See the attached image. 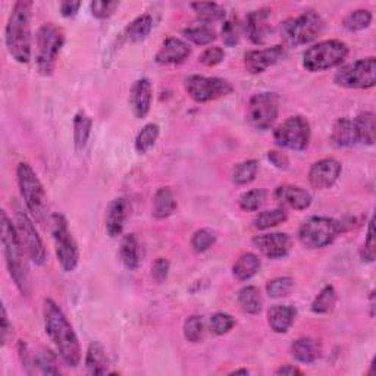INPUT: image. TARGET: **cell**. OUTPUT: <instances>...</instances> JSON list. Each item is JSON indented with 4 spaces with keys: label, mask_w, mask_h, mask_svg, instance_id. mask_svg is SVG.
I'll return each mask as SVG.
<instances>
[{
    "label": "cell",
    "mask_w": 376,
    "mask_h": 376,
    "mask_svg": "<svg viewBox=\"0 0 376 376\" xmlns=\"http://www.w3.org/2000/svg\"><path fill=\"white\" fill-rule=\"evenodd\" d=\"M184 87L187 94L197 103H207L234 92V87L230 81L219 77H203V75L188 77Z\"/></svg>",
    "instance_id": "12"
},
{
    "label": "cell",
    "mask_w": 376,
    "mask_h": 376,
    "mask_svg": "<svg viewBox=\"0 0 376 376\" xmlns=\"http://www.w3.org/2000/svg\"><path fill=\"white\" fill-rule=\"evenodd\" d=\"M10 336H12V323L9 322L8 311L3 305L2 306V345H6Z\"/></svg>",
    "instance_id": "54"
},
{
    "label": "cell",
    "mask_w": 376,
    "mask_h": 376,
    "mask_svg": "<svg viewBox=\"0 0 376 376\" xmlns=\"http://www.w3.org/2000/svg\"><path fill=\"white\" fill-rule=\"evenodd\" d=\"M271 10L269 9H259L250 12L246 18L244 30L247 37L255 44H263L265 40L272 34V27L269 24Z\"/></svg>",
    "instance_id": "19"
},
{
    "label": "cell",
    "mask_w": 376,
    "mask_h": 376,
    "mask_svg": "<svg viewBox=\"0 0 376 376\" xmlns=\"http://www.w3.org/2000/svg\"><path fill=\"white\" fill-rule=\"evenodd\" d=\"M169 262L168 259L165 257H159L155 260L153 266H152V278L157 282V284H162L165 282L168 275H169Z\"/></svg>",
    "instance_id": "51"
},
{
    "label": "cell",
    "mask_w": 376,
    "mask_h": 376,
    "mask_svg": "<svg viewBox=\"0 0 376 376\" xmlns=\"http://www.w3.org/2000/svg\"><path fill=\"white\" fill-rule=\"evenodd\" d=\"M190 55V46L181 39H177V37H169L159 49L155 59L160 65H178L185 62Z\"/></svg>",
    "instance_id": "20"
},
{
    "label": "cell",
    "mask_w": 376,
    "mask_h": 376,
    "mask_svg": "<svg viewBox=\"0 0 376 376\" xmlns=\"http://www.w3.org/2000/svg\"><path fill=\"white\" fill-rule=\"evenodd\" d=\"M85 370L89 375H106L109 373V359L105 347L93 341L85 354Z\"/></svg>",
    "instance_id": "24"
},
{
    "label": "cell",
    "mask_w": 376,
    "mask_h": 376,
    "mask_svg": "<svg viewBox=\"0 0 376 376\" xmlns=\"http://www.w3.org/2000/svg\"><path fill=\"white\" fill-rule=\"evenodd\" d=\"M223 59H225V52H223V49L219 46L207 47L198 58L200 64H203L205 67H209V68L219 65L221 62H223Z\"/></svg>",
    "instance_id": "49"
},
{
    "label": "cell",
    "mask_w": 376,
    "mask_h": 376,
    "mask_svg": "<svg viewBox=\"0 0 376 376\" xmlns=\"http://www.w3.org/2000/svg\"><path fill=\"white\" fill-rule=\"evenodd\" d=\"M336 303V293L335 288L332 285L323 287L316 296V298L313 300L311 303V311L316 313V315H327L330 313Z\"/></svg>",
    "instance_id": "39"
},
{
    "label": "cell",
    "mask_w": 376,
    "mask_h": 376,
    "mask_svg": "<svg viewBox=\"0 0 376 376\" xmlns=\"http://www.w3.org/2000/svg\"><path fill=\"white\" fill-rule=\"evenodd\" d=\"M65 44V33L53 22L43 24L35 35V65L42 75H52L60 50Z\"/></svg>",
    "instance_id": "4"
},
{
    "label": "cell",
    "mask_w": 376,
    "mask_h": 376,
    "mask_svg": "<svg viewBox=\"0 0 376 376\" xmlns=\"http://www.w3.org/2000/svg\"><path fill=\"white\" fill-rule=\"evenodd\" d=\"M291 354L297 361L309 365V363L315 361L321 354L319 343L315 340V338H310V336L298 338V340H296L291 344Z\"/></svg>",
    "instance_id": "27"
},
{
    "label": "cell",
    "mask_w": 376,
    "mask_h": 376,
    "mask_svg": "<svg viewBox=\"0 0 376 376\" xmlns=\"http://www.w3.org/2000/svg\"><path fill=\"white\" fill-rule=\"evenodd\" d=\"M248 373H250V370H247V369H238V370L231 372V375H248Z\"/></svg>",
    "instance_id": "57"
},
{
    "label": "cell",
    "mask_w": 376,
    "mask_h": 376,
    "mask_svg": "<svg viewBox=\"0 0 376 376\" xmlns=\"http://www.w3.org/2000/svg\"><path fill=\"white\" fill-rule=\"evenodd\" d=\"M15 228H17L24 252L27 253L31 262L39 266L44 265L47 260L44 244L42 241L39 232H37L33 221L30 219V216L19 207H17L15 210Z\"/></svg>",
    "instance_id": "14"
},
{
    "label": "cell",
    "mask_w": 376,
    "mask_h": 376,
    "mask_svg": "<svg viewBox=\"0 0 376 376\" xmlns=\"http://www.w3.org/2000/svg\"><path fill=\"white\" fill-rule=\"evenodd\" d=\"M17 178L22 200L28 212H31V215L35 218L37 222H46L49 213V202L39 175L35 173V171L27 162H21L17 168Z\"/></svg>",
    "instance_id": "5"
},
{
    "label": "cell",
    "mask_w": 376,
    "mask_h": 376,
    "mask_svg": "<svg viewBox=\"0 0 376 376\" xmlns=\"http://www.w3.org/2000/svg\"><path fill=\"white\" fill-rule=\"evenodd\" d=\"M222 40L225 43V46L228 47H234L240 42V24H238V19L235 17L230 18L223 22L222 25Z\"/></svg>",
    "instance_id": "46"
},
{
    "label": "cell",
    "mask_w": 376,
    "mask_h": 376,
    "mask_svg": "<svg viewBox=\"0 0 376 376\" xmlns=\"http://www.w3.org/2000/svg\"><path fill=\"white\" fill-rule=\"evenodd\" d=\"M288 219V213L284 209H272L259 213L255 218L253 223L255 228L259 231H265L273 227H278L280 223H284Z\"/></svg>",
    "instance_id": "38"
},
{
    "label": "cell",
    "mask_w": 376,
    "mask_h": 376,
    "mask_svg": "<svg viewBox=\"0 0 376 376\" xmlns=\"http://www.w3.org/2000/svg\"><path fill=\"white\" fill-rule=\"evenodd\" d=\"M33 368L39 369L43 375H59L60 370L58 368V360L55 353L49 348H42L40 352L33 354Z\"/></svg>",
    "instance_id": "35"
},
{
    "label": "cell",
    "mask_w": 376,
    "mask_h": 376,
    "mask_svg": "<svg viewBox=\"0 0 376 376\" xmlns=\"http://www.w3.org/2000/svg\"><path fill=\"white\" fill-rule=\"evenodd\" d=\"M343 166L335 159H322L309 171V182L316 190H330L340 178Z\"/></svg>",
    "instance_id": "15"
},
{
    "label": "cell",
    "mask_w": 376,
    "mask_h": 376,
    "mask_svg": "<svg viewBox=\"0 0 376 376\" xmlns=\"http://www.w3.org/2000/svg\"><path fill=\"white\" fill-rule=\"evenodd\" d=\"M323 19L315 10H306L302 15L287 19L282 24L284 40L293 46H305L315 42L323 30Z\"/></svg>",
    "instance_id": "8"
},
{
    "label": "cell",
    "mask_w": 376,
    "mask_h": 376,
    "mask_svg": "<svg viewBox=\"0 0 376 376\" xmlns=\"http://www.w3.org/2000/svg\"><path fill=\"white\" fill-rule=\"evenodd\" d=\"M253 244L259 252L266 256L268 259H282L290 253L293 240L291 237L285 232H272L262 234L253 238Z\"/></svg>",
    "instance_id": "17"
},
{
    "label": "cell",
    "mask_w": 376,
    "mask_h": 376,
    "mask_svg": "<svg viewBox=\"0 0 376 376\" xmlns=\"http://www.w3.org/2000/svg\"><path fill=\"white\" fill-rule=\"evenodd\" d=\"M310 123L303 117H291L285 119L273 133V140L278 146L303 152L310 143Z\"/></svg>",
    "instance_id": "13"
},
{
    "label": "cell",
    "mask_w": 376,
    "mask_h": 376,
    "mask_svg": "<svg viewBox=\"0 0 376 376\" xmlns=\"http://www.w3.org/2000/svg\"><path fill=\"white\" fill-rule=\"evenodd\" d=\"M280 115V99L275 93H257L248 100L247 122L253 128L265 131L273 127Z\"/></svg>",
    "instance_id": "11"
},
{
    "label": "cell",
    "mask_w": 376,
    "mask_h": 376,
    "mask_svg": "<svg viewBox=\"0 0 376 376\" xmlns=\"http://www.w3.org/2000/svg\"><path fill=\"white\" fill-rule=\"evenodd\" d=\"M373 309H375V293L372 291L370 293V318H373V315H375Z\"/></svg>",
    "instance_id": "56"
},
{
    "label": "cell",
    "mask_w": 376,
    "mask_h": 376,
    "mask_svg": "<svg viewBox=\"0 0 376 376\" xmlns=\"http://www.w3.org/2000/svg\"><path fill=\"white\" fill-rule=\"evenodd\" d=\"M119 2H108V0H96V2H92L90 9L93 17L99 19H106L115 14V10L118 9Z\"/></svg>",
    "instance_id": "48"
},
{
    "label": "cell",
    "mask_w": 376,
    "mask_h": 376,
    "mask_svg": "<svg viewBox=\"0 0 376 376\" xmlns=\"http://www.w3.org/2000/svg\"><path fill=\"white\" fill-rule=\"evenodd\" d=\"M278 375H303V372L300 370L296 366H291V365H284L281 366L278 370H277Z\"/></svg>",
    "instance_id": "55"
},
{
    "label": "cell",
    "mask_w": 376,
    "mask_h": 376,
    "mask_svg": "<svg viewBox=\"0 0 376 376\" xmlns=\"http://www.w3.org/2000/svg\"><path fill=\"white\" fill-rule=\"evenodd\" d=\"M268 159L271 160V164L278 169H288V166H290V160H288V157L284 153L275 152V150L268 153Z\"/></svg>",
    "instance_id": "53"
},
{
    "label": "cell",
    "mask_w": 376,
    "mask_h": 376,
    "mask_svg": "<svg viewBox=\"0 0 376 376\" xmlns=\"http://www.w3.org/2000/svg\"><path fill=\"white\" fill-rule=\"evenodd\" d=\"M50 225H52V237L60 268L65 272L75 271V268L78 266L80 250L72 232L69 231L67 218L60 213H55L50 218Z\"/></svg>",
    "instance_id": "9"
},
{
    "label": "cell",
    "mask_w": 376,
    "mask_h": 376,
    "mask_svg": "<svg viewBox=\"0 0 376 376\" xmlns=\"http://www.w3.org/2000/svg\"><path fill=\"white\" fill-rule=\"evenodd\" d=\"M334 81L345 89L368 90L376 84V59L373 56L359 59L336 71Z\"/></svg>",
    "instance_id": "10"
},
{
    "label": "cell",
    "mask_w": 376,
    "mask_h": 376,
    "mask_svg": "<svg viewBox=\"0 0 376 376\" xmlns=\"http://www.w3.org/2000/svg\"><path fill=\"white\" fill-rule=\"evenodd\" d=\"M2 246L5 262L9 271L10 278L14 280L18 290L27 296L28 294V278H27V268L24 263V248L21 246L19 237L15 228V223H12L6 212L2 210Z\"/></svg>",
    "instance_id": "3"
},
{
    "label": "cell",
    "mask_w": 376,
    "mask_h": 376,
    "mask_svg": "<svg viewBox=\"0 0 376 376\" xmlns=\"http://www.w3.org/2000/svg\"><path fill=\"white\" fill-rule=\"evenodd\" d=\"M43 319L46 334L55 344L59 356L69 368H77L81 363V347L72 325L65 313L53 302L46 298L43 303Z\"/></svg>",
    "instance_id": "1"
},
{
    "label": "cell",
    "mask_w": 376,
    "mask_h": 376,
    "mask_svg": "<svg viewBox=\"0 0 376 376\" xmlns=\"http://www.w3.org/2000/svg\"><path fill=\"white\" fill-rule=\"evenodd\" d=\"M178 203L171 188L160 187L153 197V216L156 219H166L177 212Z\"/></svg>",
    "instance_id": "26"
},
{
    "label": "cell",
    "mask_w": 376,
    "mask_h": 376,
    "mask_svg": "<svg viewBox=\"0 0 376 376\" xmlns=\"http://www.w3.org/2000/svg\"><path fill=\"white\" fill-rule=\"evenodd\" d=\"M260 269V259L255 253H244L237 259L232 266V275L238 281L252 280Z\"/></svg>",
    "instance_id": "29"
},
{
    "label": "cell",
    "mask_w": 376,
    "mask_h": 376,
    "mask_svg": "<svg viewBox=\"0 0 376 376\" xmlns=\"http://www.w3.org/2000/svg\"><path fill=\"white\" fill-rule=\"evenodd\" d=\"M153 100V85L148 78L137 80L130 92V106L137 119H143L148 115Z\"/></svg>",
    "instance_id": "18"
},
{
    "label": "cell",
    "mask_w": 376,
    "mask_h": 376,
    "mask_svg": "<svg viewBox=\"0 0 376 376\" xmlns=\"http://www.w3.org/2000/svg\"><path fill=\"white\" fill-rule=\"evenodd\" d=\"M184 37L187 40H190L191 43L197 46H207L213 40L216 39V33L213 30L209 24H198V25H191L182 31Z\"/></svg>",
    "instance_id": "34"
},
{
    "label": "cell",
    "mask_w": 376,
    "mask_h": 376,
    "mask_svg": "<svg viewBox=\"0 0 376 376\" xmlns=\"http://www.w3.org/2000/svg\"><path fill=\"white\" fill-rule=\"evenodd\" d=\"M191 8L200 18V21H203L205 24H212L225 18V9L215 2L191 3Z\"/></svg>",
    "instance_id": "40"
},
{
    "label": "cell",
    "mask_w": 376,
    "mask_h": 376,
    "mask_svg": "<svg viewBox=\"0 0 376 376\" xmlns=\"http://www.w3.org/2000/svg\"><path fill=\"white\" fill-rule=\"evenodd\" d=\"M216 243V232L209 228L197 230L191 237V247L196 253H205L207 250L215 246Z\"/></svg>",
    "instance_id": "44"
},
{
    "label": "cell",
    "mask_w": 376,
    "mask_h": 376,
    "mask_svg": "<svg viewBox=\"0 0 376 376\" xmlns=\"http://www.w3.org/2000/svg\"><path fill=\"white\" fill-rule=\"evenodd\" d=\"M344 231V223L327 216H310L298 230V240L306 248H323Z\"/></svg>",
    "instance_id": "7"
},
{
    "label": "cell",
    "mask_w": 376,
    "mask_h": 376,
    "mask_svg": "<svg viewBox=\"0 0 376 376\" xmlns=\"http://www.w3.org/2000/svg\"><path fill=\"white\" fill-rule=\"evenodd\" d=\"M81 8V2H74V0H67V2H62L59 9H60V15L65 18H72L78 14V10Z\"/></svg>",
    "instance_id": "52"
},
{
    "label": "cell",
    "mask_w": 376,
    "mask_h": 376,
    "mask_svg": "<svg viewBox=\"0 0 376 376\" xmlns=\"http://www.w3.org/2000/svg\"><path fill=\"white\" fill-rule=\"evenodd\" d=\"M275 198L294 210H306L311 205V194L303 187L284 184L275 190Z\"/></svg>",
    "instance_id": "22"
},
{
    "label": "cell",
    "mask_w": 376,
    "mask_h": 376,
    "mask_svg": "<svg viewBox=\"0 0 376 376\" xmlns=\"http://www.w3.org/2000/svg\"><path fill=\"white\" fill-rule=\"evenodd\" d=\"M238 305L248 315H259L263 309V298L257 287L248 285L238 293Z\"/></svg>",
    "instance_id": "32"
},
{
    "label": "cell",
    "mask_w": 376,
    "mask_h": 376,
    "mask_svg": "<svg viewBox=\"0 0 376 376\" xmlns=\"http://www.w3.org/2000/svg\"><path fill=\"white\" fill-rule=\"evenodd\" d=\"M294 287V280L291 277H280L266 284V293L272 298H281L291 293Z\"/></svg>",
    "instance_id": "45"
},
{
    "label": "cell",
    "mask_w": 376,
    "mask_h": 376,
    "mask_svg": "<svg viewBox=\"0 0 376 376\" xmlns=\"http://www.w3.org/2000/svg\"><path fill=\"white\" fill-rule=\"evenodd\" d=\"M360 257L363 262H373L375 260V238H373V219L369 221L368 234L365 244L360 248Z\"/></svg>",
    "instance_id": "50"
},
{
    "label": "cell",
    "mask_w": 376,
    "mask_h": 376,
    "mask_svg": "<svg viewBox=\"0 0 376 376\" xmlns=\"http://www.w3.org/2000/svg\"><path fill=\"white\" fill-rule=\"evenodd\" d=\"M268 191L257 188V190H250L246 191L238 198V206L244 212H256L259 210L266 202Z\"/></svg>",
    "instance_id": "42"
},
{
    "label": "cell",
    "mask_w": 376,
    "mask_h": 376,
    "mask_svg": "<svg viewBox=\"0 0 376 376\" xmlns=\"http://www.w3.org/2000/svg\"><path fill=\"white\" fill-rule=\"evenodd\" d=\"M128 218V202L127 198L118 197L112 200L106 209V216H105V225H106V232L109 237L115 238L122 234L125 228V222Z\"/></svg>",
    "instance_id": "21"
},
{
    "label": "cell",
    "mask_w": 376,
    "mask_h": 376,
    "mask_svg": "<svg viewBox=\"0 0 376 376\" xmlns=\"http://www.w3.org/2000/svg\"><path fill=\"white\" fill-rule=\"evenodd\" d=\"M235 327V319L228 313L218 311L210 318V328L216 335L228 334Z\"/></svg>",
    "instance_id": "47"
},
{
    "label": "cell",
    "mask_w": 376,
    "mask_h": 376,
    "mask_svg": "<svg viewBox=\"0 0 376 376\" xmlns=\"http://www.w3.org/2000/svg\"><path fill=\"white\" fill-rule=\"evenodd\" d=\"M206 332V325L203 316L193 315L188 318L184 323V336L187 341H190L193 344H197L200 341H203Z\"/></svg>",
    "instance_id": "41"
},
{
    "label": "cell",
    "mask_w": 376,
    "mask_h": 376,
    "mask_svg": "<svg viewBox=\"0 0 376 376\" xmlns=\"http://www.w3.org/2000/svg\"><path fill=\"white\" fill-rule=\"evenodd\" d=\"M297 310L293 306L275 305L268 311V323L273 332L285 334L293 327Z\"/></svg>",
    "instance_id": "23"
},
{
    "label": "cell",
    "mask_w": 376,
    "mask_h": 376,
    "mask_svg": "<svg viewBox=\"0 0 376 376\" xmlns=\"http://www.w3.org/2000/svg\"><path fill=\"white\" fill-rule=\"evenodd\" d=\"M372 12L368 9H356L352 10L350 14H347L343 19V25L344 28L352 31V33H357V31H363L370 27L372 24Z\"/></svg>",
    "instance_id": "36"
},
{
    "label": "cell",
    "mask_w": 376,
    "mask_h": 376,
    "mask_svg": "<svg viewBox=\"0 0 376 376\" xmlns=\"http://www.w3.org/2000/svg\"><path fill=\"white\" fill-rule=\"evenodd\" d=\"M159 137V125L156 123H147L142 128V131L135 137V150L137 153L146 155L150 148H152Z\"/></svg>",
    "instance_id": "37"
},
{
    "label": "cell",
    "mask_w": 376,
    "mask_h": 376,
    "mask_svg": "<svg viewBox=\"0 0 376 376\" xmlns=\"http://www.w3.org/2000/svg\"><path fill=\"white\" fill-rule=\"evenodd\" d=\"M31 17H33V2L31 0H19L12 8L9 15L5 43L9 55L18 64H28L33 53V35H31Z\"/></svg>",
    "instance_id": "2"
},
{
    "label": "cell",
    "mask_w": 376,
    "mask_h": 376,
    "mask_svg": "<svg viewBox=\"0 0 376 376\" xmlns=\"http://www.w3.org/2000/svg\"><path fill=\"white\" fill-rule=\"evenodd\" d=\"M92 128H93L92 118L87 115L85 112H78L74 118V146L78 152L89 143Z\"/></svg>",
    "instance_id": "33"
},
{
    "label": "cell",
    "mask_w": 376,
    "mask_h": 376,
    "mask_svg": "<svg viewBox=\"0 0 376 376\" xmlns=\"http://www.w3.org/2000/svg\"><path fill=\"white\" fill-rule=\"evenodd\" d=\"M357 143L373 146L375 144V114L373 112H363L354 121Z\"/></svg>",
    "instance_id": "31"
},
{
    "label": "cell",
    "mask_w": 376,
    "mask_h": 376,
    "mask_svg": "<svg viewBox=\"0 0 376 376\" xmlns=\"http://www.w3.org/2000/svg\"><path fill=\"white\" fill-rule=\"evenodd\" d=\"M287 50L284 46H273L262 50H250L244 56V65L250 74H262L268 68L277 65L285 59Z\"/></svg>",
    "instance_id": "16"
},
{
    "label": "cell",
    "mask_w": 376,
    "mask_h": 376,
    "mask_svg": "<svg viewBox=\"0 0 376 376\" xmlns=\"http://www.w3.org/2000/svg\"><path fill=\"white\" fill-rule=\"evenodd\" d=\"M119 257L122 265L130 269L135 271L142 265V250L137 237L134 234H128L122 238L121 247H119Z\"/></svg>",
    "instance_id": "25"
},
{
    "label": "cell",
    "mask_w": 376,
    "mask_h": 376,
    "mask_svg": "<svg viewBox=\"0 0 376 376\" xmlns=\"http://www.w3.org/2000/svg\"><path fill=\"white\" fill-rule=\"evenodd\" d=\"M331 140L336 147H352L357 144L354 122L347 118H340L332 127Z\"/></svg>",
    "instance_id": "28"
},
{
    "label": "cell",
    "mask_w": 376,
    "mask_h": 376,
    "mask_svg": "<svg viewBox=\"0 0 376 376\" xmlns=\"http://www.w3.org/2000/svg\"><path fill=\"white\" fill-rule=\"evenodd\" d=\"M153 30V18L148 14H144L139 18H135L123 31L125 39L131 43L144 42Z\"/></svg>",
    "instance_id": "30"
},
{
    "label": "cell",
    "mask_w": 376,
    "mask_h": 376,
    "mask_svg": "<svg viewBox=\"0 0 376 376\" xmlns=\"http://www.w3.org/2000/svg\"><path fill=\"white\" fill-rule=\"evenodd\" d=\"M348 56V46L341 40H325L309 47L303 67L309 72H323L340 67Z\"/></svg>",
    "instance_id": "6"
},
{
    "label": "cell",
    "mask_w": 376,
    "mask_h": 376,
    "mask_svg": "<svg viewBox=\"0 0 376 376\" xmlns=\"http://www.w3.org/2000/svg\"><path fill=\"white\" fill-rule=\"evenodd\" d=\"M259 171V162L252 159L246 160L243 164L237 165L232 172V181L237 185H247L256 178V173Z\"/></svg>",
    "instance_id": "43"
}]
</instances>
